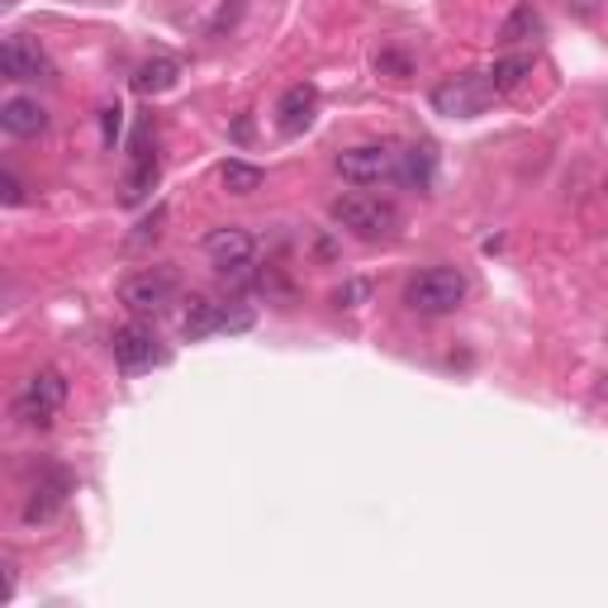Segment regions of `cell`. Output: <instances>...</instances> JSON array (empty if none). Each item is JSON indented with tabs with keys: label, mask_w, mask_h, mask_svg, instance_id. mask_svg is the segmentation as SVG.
Returning a JSON list of instances; mask_svg holds the SVG:
<instances>
[{
	"label": "cell",
	"mask_w": 608,
	"mask_h": 608,
	"mask_svg": "<svg viewBox=\"0 0 608 608\" xmlns=\"http://www.w3.org/2000/svg\"><path fill=\"white\" fill-rule=\"evenodd\" d=\"M328 219L361 243H386L399 233V205L390 196H376V190H347L328 205Z\"/></svg>",
	"instance_id": "obj_1"
},
{
	"label": "cell",
	"mask_w": 608,
	"mask_h": 608,
	"mask_svg": "<svg viewBox=\"0 0 608 608\" xmlns=\"http://www.w3.org/2000/svg\"><path fill=\"white\" fill-rule=\"evenodd\" d=\"M405 304L413 314H452L467 304V276L457 266H428L405 281Z\"/></svg>",
	"instance_id": "obj_2"
},
{
	"label": "cell",
	"mask_w": 608,
	"mask_h": 608,
	"mask_svg": "<svg viewBox=\"0 0 608 608\" xmlns=\"http://www.w3.org/2000/svg\"><path fill=\"white\" fill-rule=\"evenodd\" d=\"M333 167L352 186H380L399 176V148L395 143H357V148H343L333 157Z\"/></svg>",
	"instance_id": "obj_3"
},
{
	"label": "cell",
	"mask_w": 608,
	"mask_h": 608,
	"mask_svg": "<svg viewBox=\"0 0 608 608\" xmlns=\"http://www.w3.org/2000/svg\"><path fill=\"white\" fill-rule=\"evenodd\" d=\"M176 291H181V281H176L171 266H148V271H134L129 281L119 285V304L129 314H167L176 304Z\"/></svg>",
	"instance_id": "obj_4"
},
{
	"label": "cell",
	"mask_w": 608,
	"mask_h": 608,
	"mask_svg": "<svg viewBox=\"0 0 608 608\" xmlns=\"http://www.w3.org/2000/svg\"><path fill=\"white\" fill-rule=\"evenodd\" d=\"M62 399H67V380H62V371H53V366H43V371L29 376L24 390L14 395V419L24 428H48L53 413L62 409Z\"/></svg>",
	"instance_id": "obj_5"
},
{
	"label": "cell",
	"mask_w": 608,
	"mask_h": 608,
	"mask_svg": "<svg viewBox=\"0 0 608 608\" xmlns=\"http://www.w3.org/2000/svg\"><path fill=\"white\" fill-rule=\"evenodd\" d=\"M248 328H252V310H248V304H214V300H205V295L190 300V310L181 318V333H186L190 343L210 338V333H248Z\"/></svg>",
	"instance_id": "obj_6"
},
{
	"label": "cell",
	"mask_w": 608,
	"mask_h": 608,
	"mask_svg": "<svg viewBox=\"0 0 608 608\" xmlns=\"http://www.w3.org/2000/svg\"><path fill=\"white\" fill-rule=\"evenodd\" d=\"M490 101H494V86L485 82V72H461V76H447L442 86H433V109L452 119H471Z\"/></svg>",
	"instance_id": "obj_7"
},
{
	"label": "cell",
	"mask_w": 608,
	"mask_h": 608,
	"mask_svg": "<svg viewBox=\"0 0 608 608\" xmlns=\"http://www.w3.org/2000/svg\"><path fill=\"white\" fill-rule=\"evenodd\" d=\"M109 357H115V366H124V371H148V366L167 361V347L148 324H124L109 333Z\"/></svg>",
	"instance_id": "obj_8"
},
{
	"label": "cell",
	"mask_w": 608,
	"mask_h": 608,
	"mask_svg": "<svg viewBox=\"0 0 608 608\" xmlns=\"http://www.w3.org/2000/svg\"><path fill=\"white\" fill-rule=\"evenodd\" d=\"M205 258H210L223 276H238V271H248L252 258H258V238L248 229H238V223H223V229H210L205 233Z\"/></svg>",
	"instance_id": "obj_9"
},
{
	"label": "cell",
	"mask_w": 608,
	"mask_h": 608,
	"mask_svg": "<svg viewBox=\"0 0 608 608\" xmlns=\"http://www.w3.org/2000/svg\"><path fill=\"white\" fill-rule=\"evenodd\" d=\"M0 72H6V82H48V76H53V62H48V53L34 39L14 34V39L0 43Z\"/></svg>",
	"instance_id": "obj_10"
},
{
	"label": "cell",
	"mask_w": 608,
	"mask_h": 608,
	"mask_svg": "<svg viewBox=\"0 0 608 608\" xmlns=\"http://www.w3.org/2000/svg\"><path fill=\"white\" fill-rule=\"evenodd\" d=\"M67 494H72V480L62 475V471H43L34 480V490H29V500L20 509V518L29 527H43V523H53L62 514V504H67Z\"/></svg>",
	"instance_id": "obj_11"
},
{
	"label": "cell",
	"mask_w": 608,
	"mask_h": 608,
	"mask_svg": "<svg viewBox=\"0 0 608 608\" xmlns=\"http://www.w3.org/2000/svg\"><path fill=\"white\" fill-rule=\"evenodd\" d=\"M153 186H157V153L148 148V138L138 134V143H134V167H129V176H124L119 200H124V205H143V200L153 196Z\"/></svg>",
	"instance_id": "obj_12"
},
{
	"label": "cell",
	"mask_w": 608,
	"mask_h": 608,
	"mask_svg": "<svg viewBox=\"0 0 608 608\" xmlns=\"http://www.w3.org/2000/svg\"><path fill=\"white\" fill-rule=\"evenodd\" d=\"M314 105H318V91L310 82H300L291 86L276 101V124H281V134H304L310 129V119H314Z\"/></svg>",
	"instance_id": "obj_13"
},
{
	"label": "cell",
	"mask_w": 608,
	"mask_h": 608,
	"mask_svg": "<svg viewBox=\"0 0 608 608\" xmlns=\"http://www.w3.org/2000/svg\"><path fill=\"white\" fill-rule=\"evenodd\" d=\"M0 129L10 138H39L48 129V109L39 101H24V95H14V101L0 105Z\"/></svg>",
	"instance_id": "obj_14"
},
{
	"label": "cell",
	"mask_w": 608,
	"mask_h": 608,
	"mask_svg": "<svg viewBox=\"0 0 608 608\" xmlns=\"http://www.w3.org/2000/svg\"><path fill=\"white\" fill-rule=\"evenodd\" d=\"M176 82H181V62L176 57H148V62H138V72H134V91L138 95H167Z\"/></svg>",
	"instance_id": "obj_15"
},
{
	"label": "cell",
	"mask_w": 608,
	"mask_h": 608,
	"mask_svg": "<svg viewBox=\"0 0 608 608\" xmlns=\"http://www.w3.org/2000/svg\"><path fill=\"white\" fill-rule=\"evenodd\" d=\"M527 39H542V14L523 0V6L500 24V43H504V48H518V43H527Z\"/></svg>",
	"instance_id": "obj_16"
},
{
	"label": "cell",
	"mask_w": 608,
	"mask_h": 608,
	"mask_svg": "<svg viewBox=\"0 0 608 608\" xmlns=\"http://www.w3.org/2000/svg\"><path fill=\"white\" fill-rule=\"evenodd\" d=\"M262 181H266V171L243 163V157L223 163V190H229V196H252V190H262Z\"/></svg>",
	"instance_id": "obj_17"
},
{
	"label": "cell",
	"mask_w": 608,
	"mask_h": 608,
	"mask_svg": "<svg viewBox=\"0 0 608 608\" xmlns=\"http://www.w3.org/2000/svg\"><path fill=\"white\" fill-rule=\"evenodd\" d=\"M527 72H533V57H527V53H514V57H500V62H494V67L485 72V82L494 86V95H504V91H514Z\"/></svg>",
	"instance_id": "obj_18"
},
{
	"label": "cell",
	"mask_w": 608,
	"mask_h": 608,
	"mask_svg": "<svg viewBox=\"0 0 608 608\" xmlns=\"http://www.w3.org/2000/svg\"><path fill=\"white\" fill-rule=\"evenodd\" d=\"M399 176H405L409 186L428 190V186H433V153H428V148H405V153H399Z\"/></svg>",
	"instance_id": "obj_19"
},
{
	"label": "cell",
	"mask_w": 608,
	"mask_h": 608,
	"mask_svg": "<svg viewBox=\"0 0 608 608\" xmlns=\"http://www.w3.org/2000/svg\"><path fill=\"white\" fill-rule=\"evenodd\" d=\"M0 190H6V205H10V210H14V205H24V200H29V196H24V181H20V176H14V171L0 176Z\"/></svg>",
	"instance_id": "obj_20"
},
{
	"label": "cell",
	"mask_w": 608,
	"mask_h": 608,
	"mask_svg": "<svg viewBox=\"0 0 608 608\" xmlns=\"http://www.w3.org/2000/svg\"><path fill=\"white\" fill-rule=\"evenodd\" d=\"M101 115H105V148H115V138H119V115H124V109L109 105V109H101Z\"/></svg>",
	"instance_id": "obj_21"
},
{
	"label": "cell",
	"mask_w": 608,
	"mask_h": 608,
	"mask_svg": "<svg viewBox=\"0 0 608 608\" xmlns=\"http://www.w3.org/2000/svg\"><path fill=\"white\" fill-rule=\"evenodd\" d=\"M157 223H163V210H153L148 223H138V243H148V238H157Z\"/></svg>",
	"instance_id": "obj_22"
}]
</instances>
